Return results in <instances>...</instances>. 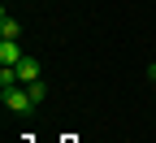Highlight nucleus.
Segmentation results:
<instances>
[{"label":"nucleus","instance_id":"nucleus-1","mask_svg":"<svg viewBox=\"0 0 156 143\" xmlns=\"http://www.w3.org/2000/svg\"><path fill=\"white\" fill-rule=\"evenodd\" d=\"M0 104H5L9 113H30L35 104H30V91L17 83V87H0Z\"/></svg>","mask_w":156,"mask_h":143},{"label":"nucleus","instance_id":"nucleus-2","mask_svg":"<svg viewBox=\"0 0 156 143\" xmlns=\"http://www.w3.org/2000/svg\"><path fill=\"white\" fill-rule=\"evenodd\" d=\"M17 78H22V83H35V78H44V65H39L35 56H22L17 61Z\"/></svg>","mask_w":156,"mask_h":143},{"label":"nucleus","instance_id":"nucleus-3","mask_svg":"<svg viewBox=\"0 0 156 143\" xmlns=\"http://www.w3.org/2000/svg\"><path fill=\"white\" fill-rule=\"evenodd\" d=\"M26 52L17 48V39H0V65H17Z\"/></svg>","mask_w":156,"mask_h":143},{"label":"nucleus","instance_id":"nucleus-4","mask_svg":"<svg viewBox=\"0 0 156 143\" xmlns=\"http://www.w3.org/2000/svg\"><path fill=\"white\" fill-rule=\"evenodd\" d=\"M26 91H30V104H44V100H48V83H44V78H35V83H22Z\"/></svg>","mask_w":156,"mask_h":143},{"label":"nucleus","instance_id":"nucleus-5","mask_svg":"<svg viewBox=\"0 0 156 143\" xmlns=\"http://www.w3.org/2000/svg\"><path fill=\"white\" fill-rule=\"evenodd\" d=\"M0 35H5V39H17V35H22V26H17V17L0 13Z\"/></svg>","mask_w":156,"mask_h":143},{"label":"nucleus","instance_id":"nucleus-6","mask_svg":"<svg viewBox=\"0 0 156 143\" xmlns=\"http://www.w3.org/2000/svg\"><path fill=\"white\" fill-rule=\"evenodd\" d=\"M147 74H152V78H156V65H152V70H147Z\"/></svg>","mask_w":156,"mask_h":143}]
</instances>
